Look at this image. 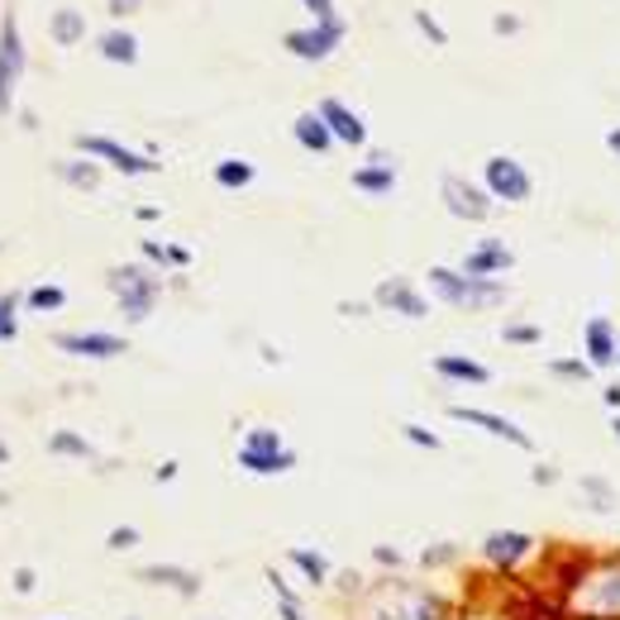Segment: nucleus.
<instances>
[{
	"mask_svg": "<svg viewBox=\"0 0 620 620\" xmlns=\"http://www.w3.org/2000/svg\"><path fill=\"white\" fill-rule=\"evenodd\" d=\"M344 620H458V601L430 583L387 573L367 577L363 592H353L344 601Z\"/></svg>",
	"mask_w": 620,
	"mask_h": 620,
	"instance_id": "f257e3e1",
	"label": "nucleus"
},
{
	"mask_svg": "<svg viewBox=\"0 0 620 620\" xmlns=\"http://www.w3.org/2000/svg\"><path fill=\"white\" fill-rule=\"evenodd\" d=\"M559 606L569 620H620V549H587Z\"/></svg>",
	"mask_w": 620,
	"mask_h": 620,
	"instance_id": "f03ea898",
	"label": "nucleus"
},
{
	"mask_svg": "<svg viewBox=\"0 0 620 620\" xmlns=\"http://www.w3.org/2000/svg\"><path fill=\"white\" fill-rule=\"evenodd\" d=\"M506 277H468L464 268H444V262H434L430 268V296L444 301V306L454 311H492L506 301Z\"/></svg>",
	"mask_w": 620,
	"mask_h": 620,
	"instance_id": "7ed1b4c3",
	"label": "nucleus"
},
{
	"mask_svg": "<svg viewBox=\"0 0 620 620\" xmlns=\"http://www.w3.org/2000/svg\"><path fill=\"white\" fill-rule=\"evenodd\" d=\"M105 286L115 292V301H120V315L129 325H143L157 306V296H163V277L139 268V262H125V268H110L105 272Z\"/></svg>",
	"mask_w": 620,
	"mask_h": 620,
	"instance_id": "20e7f679",
	"label": "nucleus"
},
{
	"mask_svg": "<svg viewBox=\"0 0 620 620\" xmlns=\"http://www.w3.org/2000/svg\"><path fill=\"white\" fill-rule=\"evenodd\" d=\"M482 563H487V573H496V577H516L525 563L539 559V539L530 530H492L482 539Z\"/></svg>",
	"mask_w": 620,
	"mask_h": 620,
	"instance_id": "39448f33",
	"label": "nucleus"
},
{
	"mask_svg": "<svg viewBox=\"0 0 620 620\" xmlns=\"http://www.w3.org/2000/svg\"><path fill=\"white\" fill-rule=\"evenodd\" d=\"M482 187H487V196H492V201L525 206V201L535 196V177L525 173L520 157L496 153V157H487V167H482Z\"/></svg>",
	"mask_w": 620,
	"mask_h": 620,
	"instance_id": "423d86ee",
	"label": "nucleus"
},
{
	"mask_svg": "<svg viewBox=\"0 0 620 620\" xmlns=\"http://www.w3.org/2000/svg\"><path fill=\"white\" fill-rule=\"evenodd\" d=\"M77 149H82L86 157H101V163H110L115 173H125V177H153V173H163V163H157V157L125 149V143L110 139V134H77Z\"/></svg>",
	"mask_w": 620,
	"mask_h": 620,
	"instance_id": "0eeeda50",
	"label": "nucleus"
},
{
	"mask_svg": "<svg viewBox=\"0 0 620 620\" xmlns=\"http://www.w3.org/2000/svg\"><path fill=\"white\" fill-rule=\"evenodd\" d=\"M440 196H444V210L454 220H468V224H482L487 215H492V196H487V187H478V182L458 177V173H444L440 177Z\"/></svg>",
	"mask_w": 620,
	"mask_h": 620,
	"instance_id": "6e6552de",
	"label": "nucleus"
},
{
	"mask_svg": "<svg viewBox=\"0 0 620 620\" xmlns=\"http://www.w3.org/2000/svg\"><path fill=\"white\" fill-rule=\"evenodd\" d=\"M448 420H464V425H478L482 434H492V440L520 448V454H535V434L520 430L516 420L496 416V411H482V406H448Z\"/></svg>",
	"mask_w": 620,
	"mask_h": 620,
	"instance_id": "1a4fd4ad",
	"label": "nucleus"
},
{
	"mask_svg": "<svg viewBox=\"0 0 620 620\" xmlns=\"http://www.w3.org/2000/svg\"><path fill=\"white\" fill-rule=\"evenodd\" d=\"M24 77V44H20V20H0V115H10L15 105V86Z\"/></svg>",
	"mask_w": 620,
	"mask_h": 620,
	"instance_id": "9d476101",
	"label": "nucleus"
},
{
	"mask_svg": "<svg viewBox=\"0 0 620 620\" xmlns=\"http://www.w3.org/2000/svg\"><path fill=\"white\" fill-rule=\"evenodd\" d=\"M292 58H306V62H325L329 52L344 44V20H329V24H311V30H292L282 38Z\"/></svg>",
	"mask_w": 620,
	"mask_h": 620,
	"instance_id": "9b49d317",
	"label": "nucleus"
},
{
	"mask_svg": "<svg viewBox=\"0 0 620 620\" xmlns=\"http://www.w3.org/2000/svg\"><path fill=\"white\" fill-rule=\"evenodd\" d=\"M52 344H58L62 353H72V359H96V363L120 359V353L129 349L120 335H105V329H68V335H58Z\"/></svg>",
	"mask_w": 620,
	"mask_h": 620,
	"instance_id": "f8f14e48",
	"label": "nucleus"
},
{
	"mask_svg": "<svg viewBox=\"0 0 620 620\" xmlns=\"http://www.w3.org/2000/svg\"><path fill=\"white\" fill-rule=\"evenodd\" d=\"M373 306L377 311H397V315H406V320H425L430 315L425 292H420L416 282H406V277H387V282H377Z\"/></svg>",
	"mask_w": 620,
	"mask_h": 620,
	"instance_id": "ddd939ff",
	"label": "nucleus"
},
{
	"mask_svg": "<svg viewBox=\"0 0 620 620\" xmlns=\"http://www.w3.org/2000/svg\"><path fill=\"white\" fill-rule=\"evenodd\" d=\"M143 587H167L173 597H182V601H196L201 597V573H191V569H182V563H143V569L134 573Z\"/></svg>",
	"mask_w": 620,
	"mask_h": 620,
	"instance_id": "4468645a",
	"label": "nucleus"
},
{
	"mask_svg": "<svg viewBox=\"0 0 620 620\" xmlns=\"http://www.w3.org/2000/svg\"><path fill=\"white\" fill-rule=\"evenodd\" d=\"M511 268H516V248H511L506 239H482L464 254L468 277H506Z\"/></svg>",
	"mask_w": 620,
	"mask_h": 620,
	"instance_id": "2eb2a0df",
	"label": "nucleus"
},
{
	"mask_svg": "<svg viewBox=\"0 0 620 620\" xmlns=\"http://www.w3.org/2000/svg\"><path fill=\"white\" fill-rule=\"evenodd\" d=\"M616 349H620V335L616 325L606 320V315H592V320H583V359L597 367H616Z\"/></svg>",
	"mask_w": 620,
	"mask_h": 620,
	"instance_id": "dca6fc26",
	"label": "nucleus"
},
{
	"mask_svg": "<svg viewBox=\"0 0 620 620\" xmlns=\"http://www.w3.org/2000/svg\"><path fill=\"white\" fill-rule=\"evenodd\" d=\"M320 120L329 125V134H335V143H349V149H363V143H367V125L349 110L344 101H335V96L320 101Z\"/></svg>",
	"mask_w": 620,
	"mask_h": 620,
	"instance_id": "f3484780",
	"label": "nucleus"
},
{
	"mask_svg": "<svg viewBox=\"0 0 620 620\" xmlns=\"http://www.w3.org/2000/svg\"><path fill=\"white\" fill-rule=\"evenodd\" d=\"M239 468L254 472V478H282V472L296 468V448H277V454H268V448H244L239 444Z\"/></svg>",
	"mask_w": 620,
	"mask_h": 620,
	"instance_id": "a211bd4d",
	"label": "nucleus"
},
{
	"mask_svg": "<svg viewBox=\"0 0 620 620\" xmlns=\"http://www.w3.org/2000/svg\"><path fill=\"white\" fill-rule=\"evenodd\" d=\"M430 367L444 382H464V387H468V382H472V387H487V382H492V367L478 363V359H468V353H440Z\"/></svg>",
	"mask_w": 620,
	"mask_h": 620,
	"instance_id": "6ab92c4d",
	"label": "nucleus"
},
{
	"mask_svg": "<svg viewBox=\"0 0 620 620\" xmlns=\"http://www.w3.org/2000/svg\"><path fill=\"white\" fill-rule=\"evenodd\" d=\"M292 139H296V143H301V149H306V153H315V157L335 149V134H329V125L320 120V110H306V115H296V120H292Z\"/></svg>",
	"mask_w": 620,
	"mask_h": 620,
	"instance_id": "aec40b11",
	"label": "nucleus"
},
{
	"mask_svg": "<svg viewBox=\"0 0 620 620\" xmlns=\"http://www.w3.org/2000/svg\"><path fill=\"white\" fill-rule=\"evenodd\" d=\"M286 563H292V569L306 577L311 587H329L335 583V569H329V559L320 549H306V545H296V549H286Z\"/></svg>",
	"mask_w": 620,
	"mask_h": 620,
	"instance_id": "412c9836",
	"label": "nucleus"
},
{
	"mask_svg": "<svg viewBox=\"0 0 620 620\" xmlns=\"http://www.w3.org/2000/svg\"><path fill=\"white\" fill-rule=\"evenodd\" d=\"M48 34H52V44H62V48L82 44L86 38V15L77 5H58L52 10V20H48Z\"/></svg>",
	"mask_w": 620,
	"mask_h": 620,
	"instance_id": "4be33fe9",
	"label": "nucleus"
},
{
	"mask_svg": "<svg viewBox=\"0 0 620 620\" xmlns=\"http://www.w3.org/2000/svg\"><path fill=\"white\" fill-rule=\"evenodd\" d=\"M458 620H506V611L496 606V592L482 583V573H478V583H472V597L458 601Z\"/></svg>",
	"mask_w": 620,
	"mask_h": 620,
	"instance_id": "5701e85b",
	"label": "nucleus"
},
{
	"mask_svg": "<svg viewBox=\"0 0 620 620\" xmlns=\"http://www.w3.org/2000/svg\"><path fill=\"white\" fill-rule=\"evenodd\" d=\"M353 187H359L363 196H391V191H397V167H391V163L353 167Z\"/></svg>",
	"mask_w": 620,
	"mask_h": 620,
	"instance_id": "b1692460",
	"label": "nucleus"
},
{
	"mask_svg": "<svg viewBox=\"0 0 620 620\" xmlns=\"http://www.w3.org/2000/svg\"><path fill=\"white\" fill-rule=\"evenodd\" d=\"M583 496H587V511H597V516H616V501H620V492H616V482L611 478H601V472H583Z\"/></svg>",
	"mask_w": 620,
	"mask_h": 620,
	"instance_id": "393cba45",
	"label": "nucleus"
},
{
	"mask_svg": "<svg viewBox=\"0 0 620 620\" xmlns=\"http://www.w3.org/2000/svg\"><path fill=\"white\" fill-rule=\"evenodd\" d=\"M101 58H105V62H125V68H134V62H139V38L129 34V30L101 34Z\"/></svg>",
	"mask_w": 620,
	"mask_h": 620,
	"instance_id": "a878e982",
	"label": "nucleus"
},
{
	"mask_svg": "<svg viewBox=\"0 0 620 620\" xmlns=\"http://www.w3.org/2000/svg\"><path fill=\"white\" fill-rule=\"evenodd\" d=\"M254 163H244V157H220L215 163V187L224 191H244V187H254Z\"/></svg>",
	"mask_w": 620,
	"mask_h": 620,
	"instance_id": "bb28decb",
	"label": "nucleus"
},
{
	"mask_svg": "<svg viewBox=\"0 0 620 620\" xmlns=\"http://www.w3.org/2000/svg\"><path fill=\"white\" fill-rule=\"evenodd\" d=\"M52 173H58L62 182H68V187H77V191H96L101 187V167L91 163H72V157H62V163H52Z\"/></svg>",
	"mask_w": 620,
	"mask_h": 620,
	"instance_id": "cd10ccee",
	"label": "nucleus"
},
{
	"mask_svg": "<svg viewBox=\"0 0 620 620\" xmlns=\"http://www.w3.org/2000/svg\"><path fill=\"white\" fill-rule=\"evenodd\" d=\"M458 559H464V549H458L454 539H434V545L420 549V569L425 573H444V569H454Z\"/></svg>",
	"mask_w": 620,
	"mask_h": 620,
	"instance_id": "c85d7f7f",
	"label": "nucleus"
},
{
	"mask_svg": "<svg viewBox=\"0 0 620 620\" xmlns=\"http://www.w3.org/2000/svg\"><path fill=\"white\" fill-rule=\"evenodd\" d=\"M143 258L149 262H163V268H191V254L182 244H157V239H143Z\"/></svg>",
	"mask_w": 620,
	"mask_h": 620,
	"instance_id": "c756f323",
	"label": "nucleus"
},
{
	"mask_svg": "<svg viewBox=\"0 0 620 620\" xmlns=\"http://www.w3.org/2000/svg\"><path fill=\"white\" fill-rule=\"evenodd\" d=\"M48 448H52L58 458H91V454H96V448H91V444L82 440V434H72V430L48 434Z\"/></svg>",
	"mask_w": 620,
	"mask_h": 620,
	"instance_id": "7c9ffc66",
	"label": "nucleus"
},
{
	"mask_svg": "<svg viewBox=\"0 0 620 620\" xmlns=\"http://www.w3.org/2000/svg\"><path fill=\"white\" fill-rule=\"evenodd\" d=\"M24 306H30V311H62V306H68V292H62V286H52V282H44V286H34V292L30 296H24Z\"/></svg>",
	"mask_w": 620,
	"mask_h": 620,
	"instance_id": "2f4dec72",
	"label": "nucleus"
},
{
	"mask_svg": "<svg viewBox=\"0 0 620 620\" xmlns=\"http://www.w3.org/2000/svg\"><path fill=\"white\" fill-rule=\"evenodd\" d=\"M592 367L587 359H549V377H559V382H592Z\"/></svg>",
	"mask_w": 620,
	"mask_h": 620,
	"instance_id": "473e14b6",
	"label": "nucleus"
},
{
	"mask_svg": "<svg viewBox=\"0 0 620 620\" xmlns=\"http://www.w3.org/2000/svg\"><path fill=\"white\" fill-rule=\"evenodd\" d=\"M401 440H406V444H416V448H425V454H440V448H444L440 434L425 430V425H411V420L401 425Z\"/></svg>",
	"mask_w": 620,
	"mask_h": 620,
	"instance_id": "72a5a7b5",
	"label": "nucleus"
},
{
	"mask_svg": "<svg viewBox=\"0 0 620 620\" xmlns=\"http://www.w3.org/2000/svg\"><path fill=\"white\" fill-rule=\"evenodd\" d=\"M244 448H268V454H277V448H286V444H282V434H277L272 425H254L244 434Z\"/></svg>",
	"mask_w": 620,
	"mask_h": 620,
	"instance_id": "f704fd0d",
	"label": "nucleus"
},
{
	"mask_svg": "<svg viewBox=\"0 0 620 620\" xmlns=\"http://www.w3.org/2000/svg\"><path fill=\"white\" fill-rule=\"evenodd\" d=\"M15 311H20V301L15 296H0V339H15L20 335V320H15Z\"/></svg>",
	"mask_w": 620,
	"mask_h": 620,
	"instance_id": "c9c22d12",
	"label": "nucleus"
},
{
	"mask_svg": "<svg viewBox=\"0 0 620 620\" xmlns=\"http://www.w3.org/2000/svg\"><path fill=\"white\" fill-rule=\"evenodd\" d=\"M416 30H420V34H425V38H430V44H434V48H444V44H448V34H444V24H440V20H434V15H430V10H416Z\"/></svg>",
	"mask_w": 620,
	"mask_h": 620,
	"instance_id": "e433bc0d",
	"label": "nucleus"
},
{
	"mask_svg": "<svg viewBox=\"0 0 620 620\" xmlns=\"http://www.w3.org/2000/svg\"><path fill=\"white\" fill-rule=\"evenodd\" d=\"M134 545H139L134 525H115V530L105 535V549H110V553H125V549H134Z\"/></svg>",
	"mask_w": 620,
	"mask_h": 620,
	"instance_id": "4c0bfd02",
	"label": "nucleus"
},
{
	"mask_svg": "<svg viewBox=\"0 0 620 620\" xmlns=\"http://www.w3.org/2000/svg\"><path fill=\"white\" fill-rule=\"evenodd\" d=\"M501 339H506V344H539L545 329H539V325H506V329H501Z\"/></svg>",
	"mask_w": 620,
	"mask_h": 620,
	"instance_id": "58836bf2",
	"label": "nucleus"
},
{
	"mask_svg": "<svg viewBox=\"0 0 620 620\" xmlns=\"http://www.w3.org/2000/svg\"><path fill=\"white\" fill-rule=\"evenodd\" d=\"M373 563H377V569H387V573H401L406 553L397 545H373Z\"/></svg>",
	"mask_w": 620,
	"mask_h": 620,
	"instance_id": "ea45409f",
	"label": "nucleus"
},
{
	"mask_svg": "<svg viewBox=\"0 0 620 620\" xmlns=\"http://www.w3.org/2000/svg\"><path fill=\"white\" fill-rule=\"evenodd\" d=\"M262 577H268V587H272V597H277V601H301V597H296V587L286 583V577L277 573V569H262Z\"/></svg>",
	"mask_w": 620,
	"mask_h": 620,
	"instance_id": "a19ab883",
	"label": "nucleus"
},
{
	"mask_svg": "<svg viewBox=\"0 0 620 620\" xmlns=\"http://www.w3.org/2000/svg\"><path fill=\"white\" fill-rule=\"evenodd\" d=\"M363 583H367V577L363 573H344V577H335V583H329V587H339V597H353V592H363Z\"/></svg>",
	"mask_w": 620,
	"mask_h": 620,
	"instance_id": "79ce46f5",
	"label": "nucleus"
},
{
	"mask_svg": "<svg viewBox=\"0 0 620 620\" xmlns=\"http://www.w3.org/2000/svg\"><path fill=\"white\" fill-rule=\"evenodd\" d=\"M301 5H306L311 15H315V24H329V20H339V15H335V0H301Z\"/></svg>",
	"mask_w": 620,
	"mask_h": 620,
	"instance_id": "37998d69",
	"label": "nucleus"
},
{
	"mask_svg": "<svg viewBox=\"0 0 620 620\" xmlns=\"http://www.w3.org/2000/svg\"><path fill=\"white\" fill-rule=\"evenodd\" d=\"M559 478H563V472L553 468V464H535V468H530V482H535V487H553Z\"/></svg>",
	"mask_w": 620,
	"mask_h": 620,
	"instance_id": "c03bdc74",
	"label": "nucleus"
},
{
	"mask_svg": "<svg viewBox=\"0 0 620 620\" xmlns=\"http://www.w3.org/2000/svg\"><path fill=\"white\" fill-rule=\"evenodd\" d=\"M34 587H38V573L34 569H15V592H20V597H30Z\"/></svg>",
	"mask_w": 620,
	"mask_h": 620,
	"instance_id": "a18cd8bd",
	"label": "nucleus"
},
{
	"mask_svg": "<svg viewBox=\"0 0 620 620\" xmlns=\"http://www.w3.org/2000/svg\"><path fill=\"white\" fill-rule=\"evenodd\" d=\"M177 472H182V464H177V458H167V464L153 468V482H177Z\"/></svg>",
	"mask_w": 620,
	"mask_h": 620,
	"instance_id": "49530a36",
	"label": "nucleus"
},
{
	"mask_svg": "<svg viewBox=\"0 0 620 620\" xmlns=\"http://www.w3.org/2000/svg\"><path fill=\"white\" fill-rule=\"evenodd\" d=\"M277 616H282V620H306L301 601H277Z\"/></svg>",
	"mask_w": 620,
	"mask_h": 620,
	"instance_id": "de8ad7c7",
	"label": "nucleus"
},
{
	"mask_svg": "<svg viewBox=\"0 0 620 620\" xmlns=\"http://www.w3.org/2000/svg\"><path fill=\"white\" fill-rule=\"evenodd\" d=\"M105 10H110V15L120 20V15H134V10H139V0H110V5H105Z\"/></svg>",
	"mask_w": 620,
	"mask_h": 620,
	"instance_id": "09e8293b",
	"label": "nucleus"
},
{
	"mask_svg": "<svg viewBox=\"0 0 620 620\" xmlns=\"http://www.w3.org/2000/svg\"><path fill=\"white\" fill-rule=\"evenodd\" d=\"M492 30H496V34H516V30H520V20H516V15H496V20H492Z\"/></svg>",
	"mask_w": 620,
	"mask_h": 620,
	"instance_id": "8fccbe9b",
	"label": "nucleus"
},
{
	"mask_svg": "<svg viewBox=\"0 0 620 620\" xmlns=\"http://www.w3.org/2000/svg\"><path fill=\"white\" fill-rule=\"evenodd\" d=\"M339 315H367L363 301H339Z\"/></svg>",
	"mask_w": 620,
	"mask_h": 620,
	"instance_id": "3c124183",
	"label": "nucleus"
},
{
	"mask_svg": "<svg viewBox=\"0 0 620 620\" xmlns=\"http://www.w3.org/2000/svg\"><path fill=\"white\" fill-rule=\"evenodd\" d=\"M606 149H611V153L620 157V125H616V129H606Z\"/></svg>",
	"mask_w": 620,
	"mask_h": 620,
	"instance_id": "603ef678",
	"label": "nucleus"
},
{
	"mask_svg": "<svg viewBox=\"0 0 620 620\" xmlns=\"http://www.w3.org/2000/svg\"><path fill=\"white\" fill-rule=\"evenodd\" d=\"M601 401L611 406V411H620V387H606V391H601Z\"/></svg>",
	"mask_w": 620,
	"mask_h": 620,
	"instance_id": "864d4df0",
	"label": "nucleus"
},
{
	"mask_svg": "<svg viewBox=\"0 0 620 620\" xmlns=\"http://www.w3.org/2000/svg\"><path fill=\"white\" fill-rule=\"evenodd\" d=\"M611 434H616V440H620V411H616V420H611Z\"/></svg>",
	"mask_w": 620,
	"mask_h": 620,
	"instance_id": "5fc2aeb1",
	"label": "nucleus"
},
{
	"mask_svg": "<svg viewBox=\"0 0 620 620\" xmlns=\"http://www.w3.org/2000/svg\"><path fill=\"white\" fill-rule=\"evenodd\" d=\"M0 464H10V448L5 444H0Z\"/></svg>",
	"mask_w": 620,
	"mask_h": 620,
	"instance_id": "6e6d98bb",
	"label": "nucleus"
},
{
	"mask_svg": "<svg viewBox=\"0 0 620 620\" xmlns=\"http://www.w3.org/2000/svg\"><path fill=\"white\" fill-rule=\"evenodd\" d=\"M616 367H620V349H616Z\"/></svg>",
	"mask_w": 620,
	"mask_h": 620,
	"instance_id": "4d7b16f0",
	"label": "nucleus"
}]
</instances>
